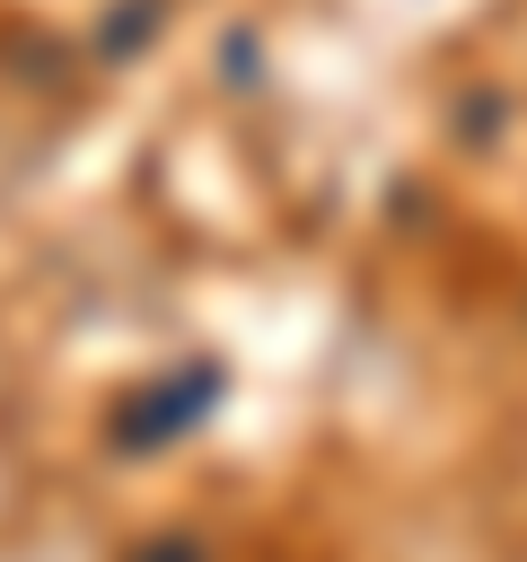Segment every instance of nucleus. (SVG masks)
<instances>
[{"mask_svg": "<svg viewBox=\"0 0 527 562\" xmlns=\"http://www.w3.org/2000/svg\"><path fill=\"white\" fill-rule=\"evenodd\" d=\"M158 18H167L158 0H123V9L105 18V53H123V44H149V35H158Z\"/></svg>", "mask_w": 527, "mask_h": 562, "instance_id": "obj_2", "label": "nucleus"}, {"mask_svg": "<svg viewBox=\"0 0 527 562\" xmlns=\"http://www.w3.org/2000/svg\"><path fill=\"white\" fill-rule=\"evenodd\" d=\"M123 562H211V544H202V536H184V527H167V536H149V544H132Z\"/></svg>", "mask_w": 527, "mask_h": 562, "instance_id": "obj_3", "label": "nucleus"}, {"mask_svg": "<svg viewBox=\"0 0 527 562\" xmlns=\"http://www.w3.org/2000/svg\"><path fill=\"white\" fill-rule=\"evenodd\" d=\"M211 404H220V369H176L167 386H149V395H132V404H123L114 448H167V439H176V430H193Z\"/></svg>", "mask_w": 527, "mask_h": 562, "instance_id": "obj_1", "label": "nucleus"}]
</instances>
